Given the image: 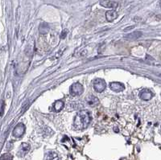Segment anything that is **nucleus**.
<instances>
[{"label":"nucleus","instance_id":"a211bd4d","mask_svg":"<svg viewBox=\"0 0 161 160\" xmlns=\"http://www.w3.org/2000/svg\"><path fill=\"white\" fill-rule=\"evenodd\" d=\"M160 130H161V127H160Z\"/></svg>","mask_w":161,"mask_h":160},{"label":"nucleus","instance_id":"6e6552de","mask_svg":"<svg viewBox=\"0 0 161 160\" xmlns=\"http://www.w3.org/2000/svg\"><path fill=\"white\" fill-rule=\"evenodd\" d=\"M85 101H86V103L88 104V105H90L91 107H95V106H97L99 104L98 98L96 97L95 96H93V95H89L86 97Z\"/></svg>","mask_w":161,"mask_h":160},{"label":"nucleus","instance_id":"39448f33","mask_svg":"<svg viewBox=\"0 0 161 160\" xmlns=\"http://www.w3.org/2000/svg\"><path fill=\"white\" fill-rule=\"evenodd\" d=\"M153 93L148 89H143L139 93V97L143 101H150L153 97Z\"/></svg>","mask_w":161,"mask_h":160},{"label":"nucleus","instance_id":"423d86ee","mask_svg":"<svg viewBox=\"0 0 161 160\" xmlns=\"http://www.w3.org/2000/svg\"><path fill=\"white\" fill-rule=\"evenodd\" d=\"M30 145L27 144V143H22L20 147H19V149L18 150V153H17V155L19 157H24L25 155L27 154V152L30 150Z\"/></svg>","mask_w":161,"mask_h":160},{"label":"nucleus","instance_id":"0eeeda50","mask_svg":"<svg viewBox=\"0 0 161 160\" xmlns=\"http://www.w3.org/2000/svg\"><path fill=\"white\" fill-rule=\"evenodd\" d=\"M110 87H111V90H113L114 92L116 93L122 92L125 89L124 84H122L120 82H111L110 84Z\"/></svg>","mask_w":161,"mask_h":160},{"label":"nucleus","instance_id":"7ed1b4c3","mask_svg":"<svg viewBox=\"0 0 161 160\" xmlns=\"http://www.w3.org/2000/svg\"><path fill=\"white\" fill-rule=\"evenodd\" d=\"M106 87V81L103 79L98 78L96 79L94 82H93V88L96 92L98 93H102Z\"/></svg>","mask_w":161,"mask_h":160},{"label":"nucleus","instance_id":"dca6fc26","mask_svg":"<svg viewBox=\"0 0 161 160\" xmlns=\"http://www.w3.org/2000/svg\"><path fill=\"white\" fill-rule=\"evenodd\" d=\"M67 33H68V31H67V30H64L63 32H62V33H61V39H63V38H65Z\"/></svg>","mask_w":161,"mask_h":160},{"label":"nucleus","instance_id":"9d476101","mask_svg":"<svg viewBox=\"0 0 161 160\" xmlns=\"http://www.w3.org/2000/svg\"><path fill=\"white\" fill-rule=\"evenodd\" d=\"M106 19L109 22H113L115 19L118 17V13L114 10H111V11H106Z\"/></svg>","mask_w":161,"mask_h":160},{"label":"nucleus","instance_id":"9b49d317","mask_svg":"<svg viewBox=\"0 0 161 160\" xmlns=\"http://www.w3.org/2000/svg\"><path fill=\"white\" fill-rule=\"evenodd\" d=\"M45 160H60V159L56 153L53 152V151H49L45 155Z\"/></svg>","mask_w":161,"mask_h":160},{"label":"nucleus","instance_id":"f8f14e48","mask_svg":"<svg viewBox=\"0 0 161 160\" xmlns=\"http://www.w3.org/2000/svg\"><path fill=\"white\" fill-rule=\"evenodd\" d=\"M49 29H50V27H49V25H48V24L43 23V24H40V27H39V32H40V33H41V34L43 35L47 34V33L49 32Z\"/></svg>","mask_w":161,"mask_h":160},{"label":"nucleus","instance_id":"4468645a","mask_svg":"<svg viewBox=\"0 0 161 160\" xmlns=\"http://www.w3.org/2000/svg\"><path fill=\"white\" fill-rule=\"evenodd\" d=\"M142 36V33L141 32H133V33H131V34H129L127 36V39H138L139 37H140Z\"/></svg>","mask_w":161,"mask_h":160},{"label":"nucleus","instance_id":"1a4fd4ad","mask_svg":"<svg viewBox=\"0 0 161 160\" xmlns=\"http://www.w3.org/2000/svg\"><path fill=\"white\" fill-rule=\"evenodd\" d=\"M101 5L107 8H116L118 7V3L112 0H103L101 2Z\"/></svg>","mask_w":161,"mask_h":160},{"label":"nucleus","instance_id":"ddd939ff","mask_svg":"<svg viewBox=\"0 0 161 160\" xmlns=\"http://www.w3.org/2000/svg\"><path fill=\"white\" fill-rule=\"evenodd\" d=\"M65 106V103L62 101H56L55 103H54V105H53V107H54V110L56 112H60V111L62 110V109Z\"/></svg>","mask_w":161,"mask_h":160},{"label":"nucleus","instance_id":"2eb2a0df","mask_svg":"<svg viewBox=\"0 0 161 160\" xmlns=\"http://www.w3.org/2000/svg\"><path fill=\"white\" fill-rule=\"evenodd\" d=\"M13 157L10 154H4L1 156V160H12Z\"/></svg>","mask_w":161,"mask_h":160},{"label":"nucleus","instance_id":"20e7f679","mask_svg":"<svg viewBox=\"0 0 161 160\" xmlns=\"http://www.w3.org/2000/svg\"><path fill=\"white\" fill-rule=\"evenodd\" d=\"M25 130H26V128H25V126L24 124L19 123L13 130V132H12L13 136L16 137V138H21L25 133Z\"/></svg>","mask_w":161,"mask_h":160},{"label":"nucleus","instance_id":"f257e3e1","mask_svg":"<svg viewBox=\"0 0 161 160\" xmlns=\"http://www.w3.org/2000/svg\"><path fill=\"white\" fill-rule=\"evenodd\" d=\"M92 120V115L88 110H82L77 113L74 118L73 126L77 130L87 128Z\"/></svg>","mask_w":161,"mask_h":160},{"label":"nucleus","instance_id":"f3484780","mask_svg":"<svg viewBox=\"0 0 161 160\" xmlns=\"http://www.w3.org/2000/svg\"><path fill=\"white\" fill-rule=\"evenodd\" d=\"M3 110H4V101L2 102V110H1V116L3 117Z\"/></svg>","mask_w":161,"mask_h":160},{"label":"nucleus","instance_id":"f03ea898","mask_svg":"<svg viewBox=\"0 0 161 160\" xmlns=\"http://www.w3.org/2000/svg\"><path fill=\"white\" fill-rule=\"evenodd\" d=\"M83 92H84L83 85L80 84L79 82L73 83L70 87V94L72 96H79V95L82 94Z\"/></svg>","mask_w":161,"mask_h":160}]
</instances>
